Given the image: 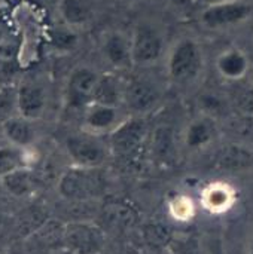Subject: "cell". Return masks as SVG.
Returning <instances> with one entry per match:
<instances>
[{"instance_id":"cell-11","label":"cell","mask_w":253,"mask_h":254,"mask_svg":"<svg viewBox=\"0 0 253 254\" xmlns=\"http://www.w3.org/2000/svg\"><path fill=\"white\" fill-rule=\"evenodd\" d=\"M219 134L216 119L206 113L192 118L182 131V143L191 152H201L213 146Z\"/></svg>"},{"instance_id":"cell-13","label":"cell","mask_w":253,"mask_h":254,"mask_svg":"<svg viewBox=\"0 0 253 254\" xmlns=\"http://www.w3.org/2000/svg\"><path fill=\"white\" fill-rule=\"evenodd\" d=\"M215 70L227 82H242L251 73L249 55L237 46L227 48L216 57Z\"/></svg>"},{"instance_id":"cell-29","label":"cell","mask_w":253,"mask_h":254,"mask_svg":"<svg viewBox=\"0 0 253 254\" xmlns=\"http://www.w3.org/2000/svg\"><path fill=\"white\" fill-rule=\"evenodd\" d=\"M146 235L149 238V241L155 246H166V243H170V237L169 234L161 228V226H151L146 231Z\"/></svg>"},{"instance_id":"cell-23","label":"cell","mask_w":253,"mask_h":254,"mask_svg":"<svg viewBox=\"0 0 253 254\" xmlns=\"http://www.w3.org/2000/svg\"><path fill=\"white\" fill-rule=\"evenodd\" d=\"M49 45L52 49L60 51V52H69L76 49L78 43H79V37L75 31V28L69 27V25H63V27H54L49 34Z\"/></svg>"},{"instance_id":"cell-8","label":"cell","mask_w":253,"mask_h":254,"mask_svg":"<svg viewBox=\"0 0 253 254\" xmlns=\"http://www.w3.org/2000/svg\"><path fill=\"white\" fill-rule=\"evenodd\" d=\"M104 241V232L95 223L73 220L64 225L63 247L73 254H101Z\"/></svg>"},{"instance_id":"cell-16","label":"cell","mask_w":253,"mask_h":254,"mask_svg":"<svg viewBox=\"0 0 253 254\" xmlns=\"http://www.w3.org/2000/svg\"><path fill=\"white\" fill-rule=\"evenodd\" d=\"M253 165V152L249 150L248 146L231 143L221 149L215 159V167L222 171L228 173H240Z\"/></svg>"},{"instance_id":"cell-27","label":"cell","mask_w":253,"mask_h":254,"mask_svg":"<svg viewBox=\"0 0 253 254\" xmlns=\"http://www.w3.org/2000/svg\"><path fill=\"white\" fill-rule=\"evenodd\" d=\"M154 146H155V152H158L160 156H169L171 153V149H173L171 129L167 127H160L158 129H155Z\"/></svg>"},{"instance_id":"cell-28","label":"cell","mask_w":253,"mask_h":254,"mask_svg":"<svg viewBox=\"0 0 253 254\" xmlns=\"http://www.w3.org/2000/svg\"><path fill=\"white\" fill-rule=\"evenodd\" d=\"M234 106L237 109V113L253 116V85L252 88L236 92Z\"/></svg>"},{"instance_id":"cell-15","label":"cell","mask_w":253,"mask_h":254,"mask_svg":"<svg viewBox=\"0 0 253 254\" xmlns=\"http://www.w3.org/2000/svg\"><path fill=\"white\" fill-rule=\"evenodd\" d=\"M46 92L36 83H24L18 88V115L36 121L46 109Z\"/></svg>"},{"instance_id":"cell-17","label":"cell","mask_w":253,"mask_h":254,"mask_svg":"<svg viewBox=\"0 0 253 254\" xmlns=\"http://www.w3.org/2000/svg\"><path fill=\"white\" fill-rule=\"evenodd\" d=\"M1 135L9 144L25 149L31 146L36 140V129L33 127V121L25 119L19 115L4 121L0 125Z\"/></svg>"},{"instance_id":"cell-36","label":"cell","mask_w":253,"mask_h":254,"mask_svg":"<svg viewBox=\"0 0 253 254\" xmlns=\"http://www.w3.org/2000/svg\"><path fill=\"white\" fill-rule=\"evenodd\" d=\"M252 85H253V80H252Z\"/></svg>"},{"instance_id":"cell-3","label":"cell","mask_w":253,"mask_h":254,"mask_svg":"<svg viewBox=\"0 0 253 254\" xmlns=\"http://www.w3.org/2000/svg\"><path fill=\"white\" fill-rule=\"evenodd\" d=\"M131 54L134 67H151L160 61H164L169 45L164 33L154 22H139L131 36Z\"/></svg>"},{"instance_id":"cell-20","label":"cell","mask_w":253,"mask_h":254,"mask_svg":"<svg viewBox=\"0 0 253 254\" xmlns=\"http://www.w3.org/2000/svg\"><path fill=\"white\" fill-rule=\"evenodd\" d=\"M0 183L7 190V193L12 195L15 199L30 198L34 192V188H36L34 177L27 167H22V168L1 177Z\"/></svg>"},{"instance_id":"cell-35","label":"cell","mask_w":253,"mask_h":254,"mask_svg":"<svg viewBox=\"0 0 253 254\" xmlns=\"http://www.w3.org/2000/svg\"><path fill=\"white\" fill-rule=\"evenodd\" d=\"M0 253H1V244H0Z\"/></svg>"},{"instance_id":"cell-9","label":"cell","mask_w":253,"mask_h":254,"mask_svg":"<svg viewBox=\"0 0 253 254\" xmlns=\"http://www.w3.org/2000/svg\"><path fill=\"white\" fill-rule=\"evenodd\" d=\"M100 74L89 65H78L70 71L66 83V101L72 109L85 110L92 103Z\"/></svg>"},{"instance_id":"cell-5","label":"cell","mask_w":253,"mask_h":254,"mask_svg":"<svg viewBox=\"0 0 253 254\" xmlns=\"http://www.w3.org/2000/svg\"><path fill=\"white\" fill-rule=\"evenodd\" d=\"M160 86L145 76H131L124 80V109L130 116L145 118L161 103Z\"/></svg>"},{"instance_id":"cell-1","label":"cell","mask_w":253,"mask_h":254,"mask_svg":"<svg viewBox=\"0 0 253 254\" xmlns=\"http://www.w3.org/2000/svg\"><path fill=\"white\" fill-rule=\"evenodd\" d=\"M164 65L170 82L179 86L191 85L201 77L204 70L203 46L197 39L182 36L169 45Z\"/></svg>"},{"instance_id":"cell-10","label":"cell","mask_w":253,"mask_h":254,"mask_svg":"<svg viewBox=\"0 0 253 254\" xmlns=\"http://www.w3.org/2000/svg\"><path fill=\"white\" fill-rule=\"evenodd\" d=\"M130 115L121 106H107L91 103L84 110L82 127L84 131L94 135H110Z\"/></svg>"},{"instance_id":"cell-2","label":"cell","mask_w":253,"mask_h":254,"mask_svg":"<svg viewBox=\"0 0 253 254\" xmlns=\"http://www.w3.org/2000/svg\"><path fill=\"white\" fill-rule=\"evenodd\" d=\"M104 177L100 168H85L72 165L58 179V193L75 202L89 201L97 198L104 190Z\"/></svg>"},{"instance_id":"cell-6","label":"cell","mask_w":253,"mask_h":254,"mask_svg":"<svg viewBox=\"0 0 253 254\" xmlns=\"http://www.w3.org/2000/svg\"><path fill=\"white\" fill-rule=\"evenodd\" d=\"M109 137V147L113 156H118L124 161L137 159L146 137L148 127L143 118L128 116Z\"/></svg>"},{"instance_id":"cell-12","label":"cell","mask_w":253,"mask_h":254,"mask_svg":"<svg viewBox=\"0 0 253 254\" xmlns=\"http://www.w3.org/2000/svg\"><path fill=\"white\" fill-rule=\"evenodd\" d=\"M101 55L104 61L115 71L130 70L133 65V54H131V40L130 36L122 31H109L104 34L101 40Z\"/></svg>"},{"instance_id":"cell-25","label":"cell","mask_w":253,"mask_h":254,"mask_svg":"<svg viewBox=\"0 0 253 254\" xmlns=\"http://www.w3.org/2000/svg\"><path fill=\"white\" fill-rule=\"evenodd\" d=\"M18 115V88L4 83L0 85V125Z\"/></svg>"},{"instance_id":"cell-18","label":"cell","mask_w":253,"mask_h":254,"mask_svg":"<svg viewBox=\"0 0 253 254\" xmlns=\"http://www.w3.org/2000/svg\"><path fill=\"white\" fill-rule=\"evenodd\" d=\"M92 103L124 107V79H121L113 71L101 73Z\"/></svg>"},{"instance_id":"cell-34","label":"cell","mask_w":253,"mask_h":254,"mask_svg":"<svg viewBox=\"0 0 253 254\" xmlns=\"http://www.w3.org/2000/svg\"><path fill=\"white\" fill-rule=\"evenodd\" d=\"M125 1H134V0H125Z\"/></svg>"},{"instance_id":"cell-22","label":"cell","mask_w":253,"mask_h":254,"mask_svg":"<svg viewBox=\"0 0 253 254\" xmlns=\"http://www.w3.org/2000/svg\"><path fill=\"white\" fill-rule=\"evenodd\" d=\"M49 220V216L46 210L42 207H28L16 222L18 234H21L24 238L33 237L46 222Z\"/></svg>"},{"instance_id":"cell-7","label":"cell","mask_w":253,"mask_h":254,"mask_svg":"<svg viewBox=\"0 0 253 254\" xmlns=\"http://www.w3.org/2000/svg\"><path fill=\"white\" fill-rule=\"evenodd\" d=\"M253 15V6L246 0H219L200 12V22L209 30L237 27Z\"/></svg>"},{"instance_id":"cell-19","label":"cell","mask_w":253,"mask_h":254,"mask_svg":"<svg viewBox=\"0 0 253 254\" xmlns=\"http://www.w3.org/2000/svg\"><path fill=\"white\" fill-rule=\"evenodd\" d=\"M58 13L64 25L79 28L88 25L92 21L94 9L88 0H60Z\"/></svg>"},{"instance_id":"cell-30","label":"cell","mask_w":253,"mask_h":254,"mask_svg":"<svg viewBox=\"0 0 253 254\" xmlns=\"http://www.w3.org/2000/svg\"><path fill=\"white\" fill-rule=\"evenodd\" d=\"M207 254H227L225 247H224V243H222L221 238L213 237L209 241V244H207Z\"/></svg>"},{"instance_id":"cell-33","label":"cell","mask_w":253,"mask_h":254,"mask_svg":"<svg viewBox=\"0 0 253 254\" xmlns=\"http://www.w3.org/2000/svg\"><path fill=\"white\" fill-rule=\"evenodd\" d=\"M249 254H253V231H252V238H251V250H249Z\"/></svg>"},{"instance_id":"cell-37","label":"cell","mask_w":253,"mask_h":254,"mask_svg":"<svg viewBox=\"0 0 253 254\" xmlns=\"http://www.w3.org/2000/svg\"><path fill=\"white\" fill-rule=\"evenodd\" d=\"M192 1H194V0H192Z\"/></svg>"},{"instance_id":"cell-21","label":"cell","mask_w":253,"mask_h":254,"mask_svg":"<svg viewBox=\"0 0 253 254\" xmlns=\"http://www.w3.org/2000/svg\"><path fill=\"white\" fill-rule=\"evenodd\" d=\"M224 129L233 137V143L243 146L253 144V116L236 113L233 118L227 119Z\"/></svg>"},{"instance_id":"cell-14","label":"cell","mask_w":253,"mask_h":254,"mask_svg":"<svg viewBox=\"0 0 253 254\" xmlns=\"http://www.w3.org/2000/svg\"><path fill=\"white\" fill-rule=\"evenodd\" d=\"M237 201V193L230 183L215 182L207 185L201 192V205L212 214H224L230 211Z\"/></svg>"},{"instance_id":"cell-4","label":"cell","mask_w":253,"mask_h":254,"mask_svg":"<svg viewBox=\"0 0 253 254\" xmlns=\"http://www.w3.org/2000/svg\"><path fill=\"white\" fill-rule=\"evenodd\" d=\"M66 152L73 165L85 168H101L112 155L109 143L86 131L70 135L66 140Z\"/></svg>"},{"instance_id":"cell-32","label":"cell","mask_w":253,"mask_h":254,"mask_svg":"<svg viewBox=\"0 0 253 254\" xmlns=\"http://www.w3.org/2000/svg\"><path fill=\"white\" fill-rule=\"evenodd\" d=\"M49 254H73L72 252H69L67 249L61 247V249H57V250H52Z\"/></svg>"},{"instance_id":"cell-26","label":"cell","mask_w":253,"mask_h":254,"mask_svg":"<svg viewBox=\"0 0 253 254\" xmlns=\"http://www.w3.org/2000/svg\"><path fill=\"white\" fill-rule=\"evenodd\" d=\"M170 216L177 222H189L195 214L194 202L186 195H176L169 202Z\"/></svg>"},{"instance_id":"cell-24","label":"cell","mask_w":253,"mask_h":254,"mask_svg":"<svg viewBox=\"0 0 253 254\" xmlns=\"http://www.w3.org/2000/svg\"><path fill=\"white\" fill-rule=\"evenodd\" d=\"M24 149L16 146H0V179L25 165Z\"/></svg>"},{"instance_id":"cell-31","label":"cell","mask_w":253,"mask_h":254,"mask_svg":"<svg viewBox=\"0 0 253 254\" xmlns=\"http://www.w3.org/2000/svg\"><path fill=\"white\" fill-rule=\"evenodd\" d=\"M6 219H7V213H4V211H1V210H0V231L4 228V225H6Z\"/></svg>"}]
</instances>
